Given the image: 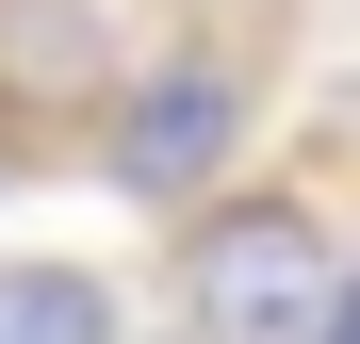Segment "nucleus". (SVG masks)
<instances>
[{
	"instance_id": "nucleus-1",
	"label": "nucleus",
	"mask_w": 360,
	"mask_h": 344,
	"mask_svg": "<svg viewBox=\"0 0 360 344\" xmlns=\"http://www.w3.org/2000/svg\"><path fill=\"white\" fill-rule=\"evenodd\" d=\"M344 295V246L311 197H229L197 213V246H180V312H197V344H311Z\"/></svg>"
},
{
	"instance_id": "nucleus-2",
	"label": "nucleus",
	"mask_w": 360,
	"mask_h": 344,
	"mask_svg": "<svg viewBox=\"0 0 360 344\" xmlns=\"http://www.w3.org/2000/svg\"><path fill=\"white\" fill-rule=\"evenodd\" d=\"M229 148H246V66H229V49H164L148 82H115V132H98L115 197L197 213V197L229 181Z\"/></svg>"
},
{
	"instance_id": "nucleus-3",
	"label": "nucleus",
	"mask_w": 360,
	"mask_h": 344,
	"mask_svg": "<svg viewBox=\"0 0 360 344\" xmlns=\"http://www.w3.org/2000/svg\"><path fill=\"white\" fill-rule=\"evenodd\" d=\"M0 344H131L98 262H0Z\"/></svg>"
},
{
	"instance_id": "nucleus-4",
	"label": "nucleus",
	"mask_w": 360,
	"mask_h": 344,
	"mask_svg": "<svg viewBox=\"0 0 360 344\" xmlns=\"http://www.w3.org/2000/svg\"><path fill=\"white\" fill-rule=\"evenodd\" d=\"M311 344H360V262H344V295H328V328H311Z\"/></svg>"
}]
</instances>
